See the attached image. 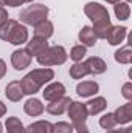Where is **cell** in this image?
Wrapping results in <instances>:
<instances>
[{"mask_svg":"<svg viewBox=\"0 0 132 133\" xmlns=\"http://www.w3.org/2000/svg\"><path fill=\"white\" fill-rule=\"evenodd\" d=\"M67 113H68V118H70V121H71V125L86 124V121H87V118H89L86 104L78 102V101H71V102H70V105H68V108H67Z\"/></svg>","mask_w":132,"mask_h":133,"instance_id":"obj_5","label":"cell"},{"mask_svg":"<svg viewBox=\"0 0 132 133\" xmlns=\"http://www.w3.org/2000/svg\"><path fill=\"white\" fill-rule=\"evenodd\" d=\"M99 125H101V129H106V130H112V129H115V125H117V121H115V116H113V113H106V115H103L101 118H99Z\"/></svg>","mask_w":132,"mask_h":133,"instance_id":"obj_26","label":"cell"},{"mask_svg":"<svg viewBox=\"0 0 132 133\" xmlns=\"http://www.w3.org/2000/svg\"><path fill=\"white\" fill-rule=\"evenodd\" d=\"M78 39H79V42H81V45H84L86 48L87 46H95L97 45V36L93 33V30H92V26H82L81 30H79V34H78Z\"/></svg>","mask_w":132,"mask_h":133,"instance_id":"obj_17","label":"cell"},{"mask_svg":"<svg viewBox=\"0 0 132 133\" xmlns=\"http://www.w3.org/2000/svg\"><path fill=\"white\" fill-rule=\"evenodd\" d=\"M5 129L6 133H25V127H23V122L16 118V116H9L5 122Z\"/></svg>","mask_w":132,"mask_h":133,"instance_id":"obj_22","label":"cell"},{"mask_svg":"<svg viewBox=\"0 0 132 133\" xmlns=\"http://www.w3.org/2000/svg\"><path fill=\"white\" fill-rule=\"evenodd\" d=\"M8 17H9V16H8V11H6L5 8H0V26L8 20Z\"/></svg>","mask_w":132,"mask_h":133,"instance_id":"obj_30","label":"cell"},{"mask_svg":"<svg viewBox=\"0 0 132 133\" xmlns=\"http://www.w3.org/2000/svg\"><path fill=\"white\" fill-rule=\"evenodd\" d=\"M84 14L92 20V23H93L92 30L97 36V39H106L107 30L112 25L107 8L98 2H89L84 6Z\"/></svg>","mask_w":132,"mask_h":133,"instance_id":"obj_1","label":"cell"},{"mask_svg":"<svg viewBox=\"0 0 132 133\" xmlns=\"http://www.w3.org/2000/svg\"><path fill=\"white\" fill-rule=\"evenodd\" d=\"M124 2H126V3H129V2H131V0H124Z\"/></svg>","mask_w":132,"mask_h":133,"instance_id":"obj_39","label":"cell"},{"mask_svg":"<svg viewBox=\"0 0 132 133\" xmlns=\"http://www.w3.org/2000/svg\"><path fill=\"white\" fill-rule=\"evenodd\" d=\"M104 2H107V3H110V5H115V3H118V2H121V0H104Z\"/></svg>","mask_w":132,"mask_h":133,"instance_id":"obj_35","label":"cell"},{"mask_svg":"<svg viewBox=\"0 0 132 133\" xmlns=\"http://www.w3.org/2000/svg\"><path fill=\"white\" fill-rule=\"evenodd\" d=\"M126 36H128V28L126 26L110 25L109 30H107V34H106V40L109 42V45L117 46V45H120V43L124 42Z\"/></svg>","mask_w":132,"mask_h":133,"instance_id":"obj_7","label":"cell"},{"mask_svg":"<svg viewBox=\"0 0 132 133\" xmlns=\"http://www.w3.org/2000/svg\"><path fill=\"white\" fill-rule=\"evenodd\" d=\"M53 79H55V71H53L51 68H48V66L36 68V70H33V71H30V73L20 81L23 95L33 96V95H36L44 85L50 84Z\"/></svg>","mask_w":132,"mask_h":133,"instance_id":"obj_2","label":"cell"},{"mask_svg":"<svg viewBox=\"0 0 132 133\" xmlns=\"http://www.w3.org/2000/svg\"><path fill=\"white\" fill-rule=\"evenodd\" d=\"M99 91V84L95 81H82L76 85V93L81 98H92Z\"/></svg>","mask_w":132,"mask_h":133,"instance_id":"obj_10","label":"cell"},{"mask_svg":"<svg viewBox=\"0 0 132 133\" xmlns=\"http://www.w3.org/2000/svg\"><path fill=\"white\" fill-rule=\"evenodd\" d=\"M86 108H87V113L92 115V116H97L99 113H103L106 108H107V101L103 96H97L93 99H90L86 104Z\"/></svg>","mask_w":132,"mask_h":133,"instance_id":"obj_16","label":"cell"},{"mask_svg":"<svg viewBox=\"0 0 132 133\" xmlns=\"http://www.w3.org/2000/svg\"><path fill=\"white\" fill-rule=\"evenodd\" d=\"M50 45H48V42H47V39H42V37H37V36H34L31 40H28L27 42V51H28V54L31 56V57H36V56H39L42 51H45L47 48H48Z\"/></svg>","mask_w":132,"mask_h":133,"instance_id":"obj_13","label":"cell"},{"mask_svg":"<svg viewBox=\"0 0 132 133\" xmlns=\"http://www.w3.org/2000/svg\"><path fill=\"white\" fill-rule=\"evenodd\" d=\"M51 132H53V124L48 122V121H36L25 129V133H51Z\"/></svg>","mask_w":132,"mask_h":133,"instance_id":"obj_21","label":"cell"},{"mask_svg":"<svg viewBox=\"0 0 132 133\" xmlns=\"http://www.w3.org/2000/svg\"><path fill=\"white\" fill-rule=\"evenodd\" d=\"M31 59L33 57L28 54V51L25 48H17L11 54V65L16 71H22L31 65Z\"/></svg>","mask_w":132,"mask_h":133,"instance_id":"obj_6","label":"cell"},{"mask_svg":"<svg viewBox=\"0 0 132 133\" xmlns=\"http://www.w3.org/2000/svg\"><path fill=\"white\" fill-rule=\"evenodd\" d=\"M5 6V0H0V8H3Z\"/></svg>","mask_w":132,"mask_h":133,"instance_id":"obj_36","label":"cell"},{"mask_svg":"<svg viewBox=\"0 0 132 133\" xmlns=\"http://www.w3.org/2000/svg\"><path fill=\"white\" fill-rule=\"evenodd\" d=\"M70 77L71 79H82V77H86L87 74H90L89 73V68L86 65V62H75L73 65L70 66Z\"/></svg>","mask_w":132,"mask_h":133,"instance_id":"obj_23","label":"cell"},{"mask_svg":"<svg viewBox=\"0 0 132 133\" xmlns=\"http://www.w3.org/2000/svg\"><path fill=\"white\" fill-rule=\"evenodd\" d=\"M121 95L126 101H132V82H126L121 87Z\"/></svg>","mask_w":132,"mask_h":133,"instance_id":"obj_28","label":"cell"},{"mask_svg":"<svg viewBox=\"0 0 132 133\" xmlns=\"http://www.w3.org/2000/svg\"><path fill=\"white\" fill-rule=\"evenodd\" d=\"M5 96L11 102H20L22 98L25 96L23 90H22V85H20V81H11V82H8V85L5 87Z\"/></svg>","mask_w":132,"mask_h":133,"instance_id":"obj_12","label":"cell"},{"mask_svg":"<svg viewBox=\"0 0 132 133\" xmlns=\"http://www.w3.org/2000/svg\"><path fill=\"white\" fill-rule=\"evenodd\" d=\"M106 133H124V129H120V130H117V129H112V130H107Z\"/></svg>","mask_w":132,"mask_h":133,"instance_id":"obj_34","label":"cell"},{"mask_svg":"<svg viewBox=\"0 0 132 133\" xmlns=\"http://www.w3.org/2000/svg\"><path fill=\"white\" fill-rule=\"evenodd\" d=\"M6 42H9L11 45H17V46L27 43V42H28V30H27V26H25V25H20V23L17 22V23L14 25V28L11 30V33L8 36Z\"/></svg>","mask_w":132,"mask_h":133,"instance_id":"obj_8","label":"cell"},{"mask_svg":"<svg viewBox=\"0 0 132 133\" xmlns=\"http://www.w3.org/2000/svg\"><path fill=\"white\" fill-rule=\"evenodd\" d=\"M36 59H37V64L42 66L62 65L68 59V54L62 45H53V46H48L45 51H42L39 56H36Z\"/></svg>","mask_w":132,"mask_h":133,"instance_id":"obj_3","label":"cell"},{"mask_svg":"<svg viewBox=\"0 0 132 133\" xmlns=\"http://www.w3.org/2000/svg\"><path fill=\"white\" fill-rule=\"evenodd\" d=\"M70 102H71V99H70L68 96H62V98H59V99L48 102V104H47V111H48L50 115H53V116H59V115H62V113L67 111Z\"/></svg>","mask_w":132,"mask_h":133,"instance_id":"obj_11","label":"cell"},{"mask_svg":"<svg viewBox=\"0 0 132 133\" xmlns=\"http://www.w3.org/2000/svg\"><path fill=\"white\" fill-rule=\"evenodd\" d=\"M5 115H6V105L0 101V118H2V116H5Z\"/></svg>","mask_w":132,"mask_h":133,"instance_id":"obj_33","label":"cell"},{"mask_svg":"<svg viewBox=\"0 0 132 133\" xmlns=\"http://www.w3.org/2000/svg\"><path fill=\"white\" fill-rule=\"evenodd\" d=\"M5 74H6V64H5V61L0 57V79H3Z\"/></svg>","mask_w":132,"mask_h":133,"instance_id":"obj_32","label":"cell"},{"mask_svg":"<svg viewBox=\"0 0 132 133\" xmlns=\"http://www.w3.org/2000/svg\"><path fill=\"white\" fill-rule=\"evenodd\" d=\"M34 0H23V3H33Z\"/></svg>","mask_w":132,"mask_h":133,"instance_id":"obj_37","label":"cell"},{"mask_svg":"<svg viewBox=\"0 0 132 133\" xmlns=\"http://www.w3.org/2000/svg\"><path fill=\"white\" fill-rule=\"evenodd\" d=\"M75 129L70 122H65V121H59L56 124H53V132L51 133H73Z\"/></svg>","mask_w":132,"mask_h":133,"instance_id":"obj_27","label":"cell"},{"mask_svg":"<svg viewBox=\"0 0 132 133\" xmlns=\"http://www.w3.org/2000/svg\"><path fill=\"white\" fill-rule=\"evenodd\" d=\"M113 59H115V62H118V64L129 65V64L132 62V48H131V45H124V46H121L120 50H117L115 54H113Z\"/></svg>","mask_w":132,"mask_h":133,"instance_id":"obj_20","label":"cell"},{"mask_svg":"<svg viewBox=\"0 0 132 133\" xmlns=\"http://www.w3.org/2000/svg\"><path fill=\"white\" fill-rule=\"evenodd\" d=\"M113 12L118 20H128L131 16V6L126 2H118L113 5Z\"/></svg>","mask_w":132,"mask_h":133,"instance_id":"obj_24","label":"cell"},{"mask_svg":"<svg viewBox=\"0 0 132 133\" xmlns=\"http://www.w3.org/2000/svg\"><path fill=\"white\" fill-rule=\"evenodd\" d=\"M86 65L89 68V73L93 74V76L103 74V73H106V70H107V64H106L101 57H98V56H90V57H87Z\"/></svg>","mask_w":132,"mask_h":133,"instance_id":"obj_15","label":"cell"},{"mask_svg":"<svg viewBox=\"0 0 132 133\" xmlns=\"http://www.w3.org/2000/svg\"><path fill=\"white\" fill-rule=\"evenodd\" d=\"M86 54H87V48L84 46V45H75L71 50H70V59L73 61V62H82V59L86 57Z\"/></svg>","mask_w":132,"mask_h":133,"instance_id":"obj_25","label":"cell"},{"mask_svg":"<svg viewBox=\"0 0 132 133\" xmlns=\"http://www.w3.org/2000/svg\"><path fill=\"white\" fill-rule=\"evenodd\" d=\"M55 33V25H53V22H50L48 19H45L44 22H40V23H37L36 26H34V36H37V37H42V39H50L51 36Z\"/></svg>","mask_w":132,"mask_h":133,"instance_id":"obj_19","label":"cell"},{"mask_svg":"<svg viewBox=\"0 0 132 133\" xmlns=\"http://www.w3.org/2000/svg\"><path fill=\"white\" fill-rule=\"evenodd\" d=\"M48 6L42 5V3H33L30 6H27L23 11H20V22L25 23V25H30V26H36L37 23L44 22L48 16Z\"/></svg>","mask_w":132,"mask_h":133,"instance_id":"obj_4","label":"cell"},{"mask_svg":"<svg viewBox=\"0 0 132 133\" xmlns=\"http://www.w3.org/2000/svg\"><path fill=\"white\" fill-rule=\"evenodd\" d=\"M23 111L28 115V116H40L44 111H45V107L44 104L36 98H30L23 104Z\"/></svg>","mask_w":132,"mask_h":133,"instance_id":"obj_18","label":"cell"},{"mask_svg":"<svg viewBox=\"0 0 132 133\" xmlns=\"http://www.w3.org/2000/svg\"><path fill=\"white\" fill-rule=\"evenodd\" d=\"M5 5H8L11 8H17V6L23 5V0H5Z\"/></svg>","mask_w":132,"mask_h":133,"instance_id":"obj_29","label":"cell"},{"mask_svg":"<svg viewBox=\"0 0 132 133\" xmlns=\"http://www.w3.org/2000/svg\"><path fill=\"white\" fill-rule=\"evenodd\" d=\"M113 116H115L117 124H120V125L129 124L132 121V104H131V101H128V104H124V105H120V107L113 111Z\"/></svg>","mask_w":132,"mask_h":133,"instance_id":"obj_14","label":"cell"},{"mask_svg":"<svg viewBox=\"0 0 132 133\" xmlns=\"http://www.w3.org/2000/svg\"><path fill=\"white\" fill-rule=\"evenodd\" d=\"M0 133H3V124L0 122Z\"/></svg>","mask_w":132,"mask_h":133,"instance_id":"obj_38","label":"cell"},{"mask_svg":"<svg viewBox=\"0 0 132 133\" xmlns=\"http://www.w3.org/2000/svg\"><path fill=\"white\" fill-rule=\"evenodd\" d=\"M42 95H44V99L48 101V102L56 101L62 96H65V85L62 82H50L45 85Z\"/></svg>","mask_w":132,"mask_h":133,"instance_id":"obj_9","label":"cell"},{"mask_svg":"<svg viewBox=\"0 0 132 133\" xmlns=\"http://www.w3.org/2000/svg\"><path fill=\"white\" fill-rule=\"evenodd\" d=\"M73 129L76 130V133H90L86 124H78V125H73Z\"/></svg>","mask_w":132,"mask_h":133,"instance_id":"obj_31","label":"cell"}]
</instances>
